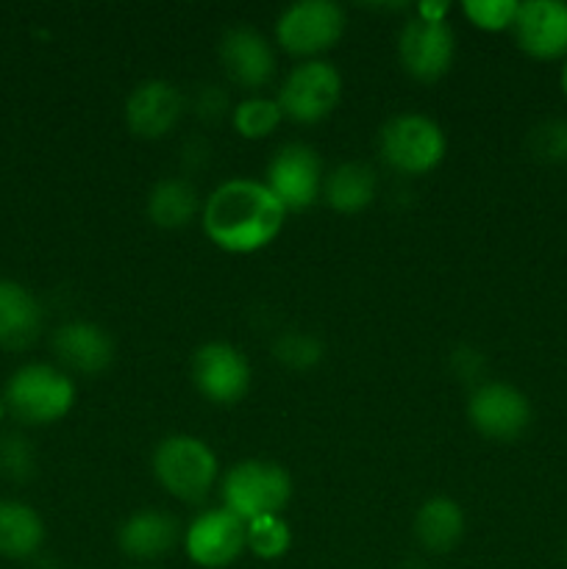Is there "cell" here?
Wrapping results in <instances>:
<instances>
[{
	"label": "cell",
	"mask_w": 567,
	"mask_h": 569,
	"mask_svg": "<svg viewBox=\"0 0 567 569\" xmlns=\"http://www.w3.org/2000/svg\"><path fill=\"white\" fill-rule=\"evenodd\" d=\"M3 403L6 411L26 426H50L64 420L76 406V383L61 367L33 361L9 378Z\"/></svg>",
	"instance_id": "obj_2"
},
{
	"label": "cell",
	"mask_w": 567,
	"mask_h": 569,
	"mask_svg": "<svg viewBox=\"0 0 567 569\" xmlns=\"http://www.w3.org/2000/svg\"><path fill=\"white\" fill-rule=\"evenodd\" d=\"M517 44L534 59H559L567 53V3L561 0H528L515 17Z\"/></svg>",
	"instance_id": "obj_15"
},
{
	"label": "cell",
	"mask_w": 567,
	"mask_h": 569,
	"mask_svg": "<svg viewBox=\"0 0 567 569\" xmlns=\"http://www.w3.org/2000/svg\"><path fill=\"white\" fill-rule=\"evenodd\" d=\"M200 209L198 189L189 178H161L148 192V220L165 231H181Z\"/></svg>",
	"instance_id": "obj_21"
},
{
	"label": "cell",
	"mask_w": 567,
	"mask_h": 569,
	"mask_svg": "<svg viewBox=\"0 0 567 569\" xmlns=\"http://www.w3.org/2000/svg\"><path fill=\"white\" fill-rule=\"evenodd\" d=\"M376 170L365 161H345L322 181V198L339 214H359L376 200Z\"/></svg>",
	"instance_id": "obj_20"
},
{
	"label": "cell",
	"mask_w": 567,
	"mask_h": 569,
	"mask_svg": "<svg viewBox=\"0 0 567 569\" xmlns=\"http://www.w3.org/2000/svg\"><path fill=\"white\" fill-rule=\"evenodd\" d=\"M222 509L242 522L276 517L292 498V478L284 465L267 459L237 461L222 478Z\"/></svg>",
	"instance_id": "obj_3"
},
{
	"label": "cell",
	"mask_w": 567,
	"mask_h": 569,
	"mask_svg": "<svg viewBox=\"0 0 567 569\" xmlns=\"http://www.w3.org/2000/svg\"><path fill=\"white\" fill-rule=\"evenodd\" d=\"M153 476L172 498L183 500V503H200L215 489L220 461L203 439L176 433L156 445Z\"/></svg>",
	"instance_id": "obj_4"
},
{
	"label": "cell",
	"mask_w": 567,
	"mask_h": 569,
	"mask_svg": "<svg viewBox=\"0 0 567 569\" xmlns=\"http://www.w3.org/2000/svg\"><path fill=\"white\" fill-rule=\"evenodd\" d=\"M345 28L348 20L342 6L334 0H298L278 14L276 42L284 53L311 61L337 48Z\"/></svg>",
	"instance_id": "obj_6"
},
{
	"label": "cell",
	"mask_w": 567,
	"mask_h": 569,
	"mask_svg": "<svg viewBox=\"0 0 567 569\" xmlns=\"http://www.w3.org/2000/svg\"><path fill=\"white\" fill-rule=\"evenodd\" d=\"M183 542L181 526L161 509H139L117 528V545L133 561H159Z\"/></svg>",
	"instance_id": "obj_17"
},
{
	"label": "cell",
	"mask_w": 567,
	"mask_h": 569,
	"mask_svg": "<svg viewBox=\"0 0 567 569\" xmlns=\"http://www.w3.org/2000/svg\"><path fill=\"white\" fill-rule=\"evenodd\" d=\"M284 122V111L276 98H253L239 100L231 109V126L242 139H265Z\"/></svg>",
	"instance_id": "obj_23"
},
{
	"label": "cell",
	"mask_w": 567,
	"mask_h": 569,
	"mask_svg": "<svg viewBox=\"0 0 567 569\" xmlns=\"http://www.w3.org/2000/svg\"><path fill=\"white\" fill-rule=\"evenodd\" d=\"M465 509L450 498H431L417 509L415 539L428 553H450L465 539Z\"/></svg>",
	"instance_id": "obj_19"
},
{
	"label": "cell",
	"mask_w": 567,
	"mask_h": 569,
	"mask_svg": "<svg viewBox=\"0 0 567 569\" xmlns=\"http://www.w3.org/2000/svg\"><path fill=\"white\" fill-rule=\"evenodd\" d=\"M528 148H531L534 159L550 161V164H559L567 161V120H545L528 133Z\"/></svg>",
	"instance_id": "obj_28"
},
{
	"label": "cell",
	"mask_w": 567,
	"mask_h": 569,
	"mask_svg": "<svg viewBox=\"0 0 567 569\" xmlns=\"http://www.w3.org/2000/svg\"><path fill=\"white\" fill-rule=\"evenodd\" d=\"M339 98H342V76L337 67L331 61L311 59L300 61L287 72L276 100L284 117L300 126H315L337 109Z\"/></svg>",
	"instance_id": "obj_7"
},
{
	"label": "cell",
	"mask_w": 567,
	"mask_h": 569,
	"mask_svg": "<svg viewBox=\"0 0 567 569\" xmlns=\"http://www.w3.org/2000/svg\"><path fill=\"white\" fill-rule=\"evenodd\" d=\"M192 106H195V114H198L200 120L215 122L228 111V98L220 87H211L209 83V87H200L198 92H195Z\"/></svg>",
	"instance_id": "obj_29"
},
{
	"label": "cell",
	"mask_w": 567,
	"mask_h": 569,
	"mask_svg": "<svg viewBox=\"0 0 567 569\" xmlns=\"http://www.w3.org/2000/svg\"><path fill=\"white\" fill-rule=\"evenodd\" d=\"M42 331V306L22 283L0 281V348L26 350Z\"/></svg>",
	"instance_id": "obj_18"
},
{
	"label": "cell",
	"mask_w": 567,
	"mask_h": 569,
	"mask_svg": "<svg viewBox=\"0 0 567 569\" xmlns=\"http://www.w3.org/2000/svg\"><path fill=\"white\" fill-rule=\"evenodd\" d=\"M322 181L320 156L304 142L281 144L267 164V189L287 211L311 209L322 198Z\"/></svg>",
	"instance_id": "obj_8"
},
{
	"label": "cell",
	"mask_w": 567,
	"mask_h": 569,
	"mask_svg": "<svg viewBox=\"0 0 567 569\" xmlns=\"http://www.w3.org/2000/svg\"><path fill=\"white\" fill-rule=\"evenodd\" d=\"M53 353L67 370L100 376L115 361V339L98 322L70 320L53 331Z\"/></svg>",
	"instance_id": "obj_16"
},
{
	"label": "cell",
	"mask_w": 567,
	"mask_h": 569,
	"mask_svg": "<svg viewBox=\"0 0 567 569\" xmlns=\"http://www.w3.org/2000/svg\"><path fill=\"white\" fill-rule=\"evenodd\" d=\"M44 542V522L33 506L22 500H0V556L28 559Z\"/></svg>",
	"instance_id": "obj_22"
},
{
	"label": "cell",
	"mask_w": 567,
	"mask_h": 569,
	"mask_svg": "<svg viewBox=\"0 0 567 569\" xmlns=\"http://www.w3.org/2000/svg\"><path fill=\"white\" fill-rule=\"evenodd\" d=\"M37 472V453L22 433H0V476L9 481H28Z\"/></svg>",
	"instance_id": "obj_25"
},
{
	"label": "cell",
	"mask_w": 567,
	"mask_h": 569,
	"mask_svg": "<svg viewBox=\"0 0 567 569\" xmlns=\"http://www.w3.org/2000/svg\"><path fill=\"white\" fill-rule=\"evenodd\" d=\"M561 89H565V94H567V64H565V70H561Z\"/></svg>",
	"instance_id": "obj_30"
},
{
	"label": "cell",
	"mask_w": 567,
	"mask_h": 569,
	"mask_svg": "<svg viewBox=\"0 0 567 569\" xmlns=\"http://www.w3.org/2000/svg\"><path fill=\"white\" fill-rule=\"evenodd\" d=\"M467 417L481 437L495 442L520 439L531 426V403L517 387L504 381H484L467 400Z\"/></svg>",
	"instance_id": "obj_9"
},
{
	"label": "cell",
	"mask_w": 567,
	"mask_h": 569,
	"mask_svg": "<svg viewBox=\"0 0 567 569\" xmlns=\"http://www.w3.org/2000/svg\"><path fill=\"white\" fill-rule=\"evenodd\" d=\"M195 389L209 403L233 406L248 395L250 365L239 348L228 342H206L192 353L189 365Z\"/></svg>",
	"instance_id": "obj_11"
},
{
	"label": "cell",
	"mask_w": 567,
	"mask_h": 569,
	"mask_svg": "<svg viewBox=\"0 0 567 569\" xmlns=\"http://www.w3.org/2000/svg\"><path fill=\"white\" fill-rule=\"evenodd\" d=\"M183 550L189 561L203 569H222L248 550L245 539V522L233 517L228 509H209L195 517L183 531Z\"/></svg>",
	"instance_id": "obj_12"
},
{
	"label": "cell",
	"mask_w": 567,
	"mask_h": 569,
	"mask_svg": "<svg viewBox=\"0 0 567 569\" xmlns=\"http://www.w3.org/2000/svg\"><path fill=\"white\" fill-rule=\"evenodd\" d=\"M398 59L404 70L422 83L448 76L456 59V37L448 20L411 17L398 33Z\"/></svg>",
	"instance_id": "obj_10"
},
{
	"label": "cell",
	"mask_w": 567,
	"mask_h": 569,
	"mask_svg": "<svg viewBox=\"0 0 567 569\" xmlns=\"http://www.w3.org/2000/svg\"><path fill=\"white\" fill-rule=\"evenodd\" d=\"M245 539H248L250 553L265 561H276L287 556L292 545V528L281 515L261 517V520L245 522Z\"/></svg>",
	"instance_id": "obj_24"
},
{
	"label": "cell",
	"mask_w": 567,
	"mask_h": 569,
	"mask_svg": "<svg viewBox=\"0 0 567 569\" xmlns=\"http://www.w3.org/2000/svg\"><path fill=\"white\" fill-rule=\"evenodd\" d=\"M517 9H520L517 0H465V3H461V14H465L472 26L489 33L506 31V28L515 26Z\"/></svg>",
	"instance_id": "obj_27"
},
{
	"label": "cell",
	"mask_w": 567,
	"mask_h": 569,
	"mask_svg": "<svg viewBox=\"0 0 567 569\" xmlns=\"http://www.w3.org/2000/svg\"><path fill=\"white\" fill-rule=\"evenodd\" d=\"M220 64L228 81L242 89H261L276 76V50L270 39L250 26H233L220 39Z\"/></svg>",
	"instance_id": "obj_13"
},
{
	"label": "cell",
	"mask_w": 567,
	"mask_h": 569,
	"mask_svg": "<svg viewBox=\"0 0 567 569\" xmlns=\"http://www.w3.org/2000/svg\"><path fill=\"white\" fill-rule=\"evenodd\" d=\"M272 356H276L281 365L292 367V370H311L315 365H320L322 345L320 339L311 337V333L287 331L276 339V345H272Z\"/></svg>",
	"instance_id": "obj_26"
},
{
	"label": "cell",
	"mask_w": 567,
	"mask_h": 569,
	"mask_svg": "<svg viewBox=\"0 0 567 569\" xmlns=\"http://www.w3.org/2000/svg\"><path fill=\"white\" fill-rule=\"evenodd\" d=\"M183 114V94L165 78L137 83L126 98V126L139 139H161L178 126Z\"/></svg>",
	"instance_id": "obj_14"
},
{
	"label": "cell",
	"mask_w": 567,
	"mask_h": 569,
	"mask_svg": "<svg viewBox=\"0 0 567 569\" xmlns=\"http://www.w3.org/2000/svg\"><path fill=\"white\" fill-rule=\"evenodd\" d=\"M203 233L220 250L250 256L276 242L287 222V209L278 203L267 183L253 178L222 181L200 209Z\"/></svg>",
	"instance_id": "obj_1"
},
{
	"label": "cell",
	"mask_w": 567,
	"mask_h": 569,
	"mask_svg": "<svg viewBox=\"0 0 567 569\" xmlns=\"http://www.w3.org/2000/svg\"><path fill=\"white\" fill-rule=\"evenodd\" d=\"M378 150L381 159L392 167L395 172L404 176H426V172L437 170L448 150V139L439 122L431 117L417 114H398L381 128L378 137Z\"/></svg>",
	"instance_id": "obj_5"
}]
</instances>
